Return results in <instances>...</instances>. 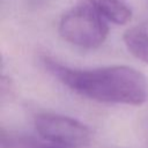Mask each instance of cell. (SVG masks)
Masks as SVG:
<instances>
[{
  "instance_id": "1",
  "label": "cell",
  "mask_w": 148,
  "mask_h": 148,
  "mask_svg": "<svg viewBox=\"0 0 148 148\" xmlns=\"http://www.w3.org/2000/svg\"><path fill=\"white\" fill-rule=\"evenodd\" d=\"M46 68L72 91L101 103L142 105L148 99V80L138 69L125 66L73 68L45 59Z\"/></svg>"
},
{
  "instance_id": "2",
  "label": "cell",
  "mask_w": 148,
  "mask_h": 148,
  "mask_svg": "<svg viewBox=\"0 0 148 148\" xmlns=\"http://www.w3.org/2000/svg\"><path fill=\"white\" fill-rule=\"evenodd\" d=\"M59 34L75 46L95 49L105 42L109 25L90 6L81 2L64 13L59 21Z\"/></svg>"
},
{
  "instance_id": "3",
  "label": "cell",
  "mask_w": 148,
  "mask_h": 148,
  "mask_svg": "<svg viewBox=\"0 0 148 148\" xmlns=\"http://www.w3.org/2000/svg\"><path fill=\"white\" fill-rule=\"evenodd\" d=\"M35 127L46 142L62 148H83L91 141L87 125L64 114L40 113L35 118Z\"/></svg>"
},
{
  "instance_id": "4",
  "label": "cell",
  "mask_w": 148,
  "mask_h": 148,
  "mask_svg": "<svg viewBox=\"0 0 148 148\" xmlns=\"http://www.w3.org/2000/svg\"><path fill=\"white\" fill-rule=\"evenodd\" d=\"M108 23L124 25L132 18L133 12L125 0H82Z\"/></svg>"
},
{
  "instance_id": "5",
  "label": "cell",
  "mask_w": 148,
  "mask_h": 148,
  "mask_svg": "<svg viewBox=\"0 0 148 148\" xmlns=\"http://www.w3.org/2000/svg\"><path fill=\"white\" fill-rule=\"evenodd\" d=\"M123 40L136 59L148 64V27L136 25L127 29L123 35Z\"/></svg>"
},
{
  "instance_id": "6",
  "label": "cell",
  "mask_w": 148,
  "mask_h": 148,
  "mask_svg": "<svg viewBox=\"0 0 148 148\" xmlns=\"http://www.w3.org/2000/svg\"><path fill=\"white\" fill-rule=\"evenodd\" d=\"M0 145L1 148H62L52 143L38 141L31 136L6 133L3 128L1 130Z\"/></svg>"
}]
</instances>
